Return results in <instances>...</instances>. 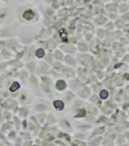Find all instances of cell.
<instances>
[{"label":"cell","mask_w":129,"mask_h":146,"mask_svg":"<svg viewBox=\"0 0 129 146\" xmlns=\"http://www.w3.org/2000/svg\"><path fill=\"white\" fill-rule=\"evenodd\" d=\"M18 87H20V85H18V83H14L13 85H12V87H11L10 90H11L12 92H14V91L17 90V89H18Z\"/></svg>","instance_id":"3"},{"label":"cell","mask_w":129,"mask_h":146,"mask_svg":"<svg viewBox=\"0 0 129 146\" xmlns=\"http://www.w3.org/2000/svg\"><path fill=\"white\" fill-rule=\"evenodd\" d=\"M55 106L57 109H62L64 107V104H63V102H61V101H55Z\"/></svg>","instance_id":"2"},{"label":"cell","mask_w":129,"mask_h":146,"mask_svg":"<svg viewBox=\"0 0 129 146\" xmlns=\"http://www.w3.org/2000/svg\"><path fill=\"white\" fill-rule=\"evenodd\" d=\"M100 96H101L102 98H106L107 96H108V93H107L106 91H102L101 94H100Z\"/></svg>","instance_id":"4"},{"label":"cell","mask_w":129,"mask_h":146,"mask_svg":"<svg viewBox=\"0 0 129 146\" xmlns=\"http://www.w3.org/2000/svg\"><path fill=\"white\" fill-rule=\"evenodd\" d=\"M23 17L26 19V20H31V19L34 18V13L32 11H26L23 14Z\"/></svg>","instance_id":"1"},{"label":"cell","mask_w":129,"mask_h":146,"mask_svg":"<svg viewBox=\"0 0 129 146\" xmlns=\"http://www.w3.org/2000/svg\"><path fill=\"white\" fill-rule=\"evenodd\" d=\"M42 54H44L43 50H39L38 52H37V55H38V56H43Z\"/></svg>","instance_id":"5"}]
</instances>
